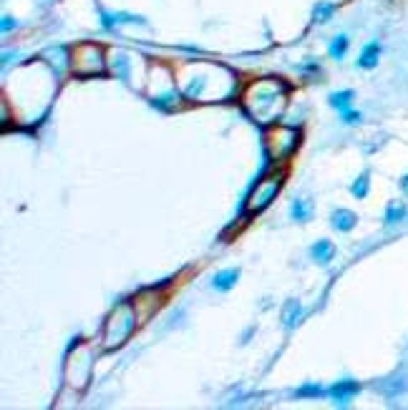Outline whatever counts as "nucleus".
<instances>
[{
  "mask_svg": "<svg viewBox=\"0 0 408 410\" xmlns=\"http://www.w3.org/2000/svg\"><path fill=\"white\" fill-rule=\"evenodd\" d=\"M146 93H149V101L154 103L156 109L174 111L177 106H179V98H181L174 68L164 66V63L151 66L149 81H146Z\"/></svg>",
  "mask_w": 408,
  "mask_h": 410,
  "instance_id": "nucleus-4",
  "label": "nucleus"
},
{
  "mask_svg": "<svg viewBox=\"0 0 408 410\" xmlns=\"http://www.w3.org/2000/svg\"><path fill=\"white\" fill-rule=\"evenodd\" d=\"M91 370H94V345L78 340L66 360V385L76 392L86 390L91 383Z\"/></svg>",
  "mask_w": 408,
  "mask_h": 410,
  "instance_id": "nucleus-7",
  "label": "nucleus"
},
{
  "mask_svg": "<svg viewBox=\"0 0 408 410\" xmlns=\"http://www.w3.org/2000/svg\"><path fill=\"white\" fill-rule=\"evenodd\" d=\"M108 71L106 66V51L98 43H76L71 48V73L78 79H94V76H103Z\"/></svg>",
  "mask_w": 408,
  "mask_h": 410,
  "instance_id": "nucleus-6",
  "label": "nucleus"
},
{
  "mask_svg": "<svg viewBox=\"0 0 408 410\" xmlns=\"http://www.w3.org/2000/svg\"><path fill=\"white\" fill-rule=\"evenodd\" d=\"M139 325H141V322H139L134 300L119 302V305L108 312L106 322H103L101 338H98V348H101L103 352L119 350V348H124V345L132 340L134 330H136Z\"/></svg>",
  "mask_w": 408,
  "mask_h": 410,
  "instance_id": "nucleus-3",
  "label": "nucleus"
},
{
  "mask_svg": "<svg viewBox=\"0 0 408 410\" xmlns=\"http://www.w3.org/2000/svg\"><path fill=\"white\" fill-rule=\"evenodd\" d=\"M174 73L181 98L189 103L227 101L237 88V76L222 63H212V60H184Z\"/></svg>",
  "mask_w": 408,
  "mask_h": 410,
  "instance_id": "nucleus-1",
  "label": "nucleus"
},
{
  "mask_svg": "<svg viewBox=\"0 0 408 410\" xmlns=\"http://www.w3.org/2000/svg\"><path fill=\"white\" fill-rule=\"evenodd\" d=\"M164 305V292L162 290H141L134 297V308H136L139 322H146L156 310Z\"/></svg>",
  "mask_w": 408,
  "mask_h": 410,
  "instance_id": "nucleus-9",
  "label": "nucleus"
},
{
  "mask_svg": "<svg viewBox=\"0 0 408 410\" xmlns=\"http://www.w3.org/2000/svg\"><path fill=\"white\" fill-rule=\"evenodd\" d=\"M15 25H18V23H15V20H11V15H6V18H3V33H8V30L15 28Z\"/></svg>",
  "mask_w": 408,
  "mask_h": 410,
  "instance_id": "nucleus-24",
  "label": "nucleus"
},
{
  "mask_svg": "<svg viewBox=\"0 0 408 410\" xmlns=\"http://www.w3.org/2000/svg\"><path fill=\"white\" fill-rule=\"evenodd\" d=\"M401 192H403V194H406V197H408V174H406V176H403V179H401Z\"/></svg>",
  "mask_w": 408,
  "mask_h": 410,
  "instance_id": "nucleus-25",
  "label": "nucleus"
},
{
  "mask_svg": "<svg viewBox=\"0 0 408 410\" xmlns=\"http://www.w3.org/2000/svg\"><path fill=\"white\" fill-rule=\"evenodd\" d=\"M282 184H285V166H275L272 171H267L253 187L250 197H247L245 214H260V211L267 209L275 201L277 194H280Z\"/></svg>",
  "mask_w": 408,
  "mask_h": 410,
  "instance_id": "nucleus-8",
  "label": "nucleus"
},
{
  "mask_svg": "<svg viewBox=\"0 0 408 410\" xmlns=\"http://www.w3.org/2000/svg\"><path fill=\"white\" fill-rule=\"evenodd\" d=\"M295 395L298 398H320V395H325V390L320 385H302Z\"/></svg>",
  "mask_w": 408,
  "mask_h": 410,
  "instance_id": "nucleus-22",
  "label": "nucleus"
},
{
  "mask_svg": "<svg viewBox=\"0 0 408 410\" xmlns=\"http://www.w3.org/2000/svg\"><path fill=\"white\" fill-rule=\"evenodd\" d=\"M300 128L288 126V124H272L264 128V154L272 166H285L300 146Z\"/></svg>",
  "mask_w": 408,
  "mask_h": 410,
  "instance_id": "nucleus-5",
  "label": "nucleus"
},
{
  "mask_svg": "<svg viewBox=\"0 0 408 410\" xmlns=\"http://www.w3.org/2000/svg\"><path fill=\"white\" fill-rule=\"evenodd\" d=\"M406 214H408L406 204H401V201H390V204L385 206V217H383L385 227H390V224L403 222V219H406Z\"/></svg>",
  "mask_w": 408,
  "mask_h": 410,
  "instance_id": "nucleus-16",
  "label": "nucleus"
},
{
  "mask_svg": "<svg viewBox=\"0 0 408 410\" xmlns=\"http://www.w3.org/2000/svg\"><path fill=\"white\" fill-rule=\"evenodd\" d=\"M358 224V214L350 209H333L331 211V227L338 232H350Z\"/></svg>",
  "mask_w": 408,
  "mask_h": 410,
  "instance_id": "nucleus-11",
  "label": "nucleus"
},
{
  "mask_svg": "<svg viewBox=\"0 0 408 410\" xmlns=\"http://www.w3.org/2000/svg\"><path fill=\"white\" fill-rule=\"evenodd\" d=\"M333 252H336V249H333V242L331 239H320V242L312 244L310 257L318 262V265H328V262L333 260Z\"/></svg>",
  "mask_w": 408,
  "mask_h": 410,
  "instance_id": "nucleus-14",
  "label": "nucleus"
},
{
  "mask_svg": "<svg viewBox=\"0 0 408 410\" xmlns=\"http://www.w3.org/2000/svg\"><path fill=\"white\" fill-rule=\"evenodd\" d=\"M310 211H312V206H310V201H305V199H295L293 204H290V214H293L295 222H307V219H310Z\"/></svg>",
  "mask_w": 408,
  "mask_h": 410,
  "instance_id": "nucleus-20",
  "label": "nucleus"
},
{
  "mask_svg": "<svg viewBox=\"0 0 408 410\" xmlns=\"http://www.w3.org/2000/svg\"><path fill=\"white\" fill-rule=\"evenodd\" d=\"M242 109L255 124L260 126H272L280 124L290 103V86L282 79H255L242 91Z\"/></svg>",
  "mask_w": 408,
  "mask_h": 410,
  "instance_id": "nucleus-2",
  "label": "nucleus"
},
{
  "mask_svg": "<svg viewBox=\"0 0 408 410\" xmlns=\"http://www.w3.org/2000/svg\"><path fill=\"white\" fill-rule=\"evenodd\" d=\"M360 119H363V116L358 114V111H340V121L343 124H345V126H353V124H360Z\"/></svg>",
  "mask_w": 408,
  "mask_h": 410,
  "instance_id": "nucleus-23",
  "label": "nucleus"
},
{
  "mask_svg": "<svg viewBox=\"0 0 408 410\" xmlns=\"http://www.w3.org/2000/svg\"><path fill=\"white\" fill-rule=\"evenodd\" d=\"M353 91H336V93H331V98H328V103H331L336 111H348L350 103H353Z\"/></svg>",
  "mask_w": 408,
  "mask_h": 410,
  "instance_id": "nucleus-17",
  "label": "nucleus"
},
{
  "mask_svg": "<svg viewBox=\"0 0 408 410\" xmlns=\"http://www.w3.org/2000/svg\"><path fill=\"white\" fill-rule=\"evenodd\" d=\"M345 53H348V36H336L331 41V46H328V55L333 60H343Z\"/></svg>",
  "mask_w": 408,
  "mask_h": 410,
  "instance_id": "nucleus-19",
  "label": "nucleus"
},
{
  "mask_svg": "<svg viewBox=\"0 0 408 410\" xmlns=\"http://www.w3.org/2000/svg\"><path fill=\"white\" fill-rule=\"evenodd\" d=\"M378 58H381V43L378 41H371L366 46V48L360 51L358 55V66L366 68V71H371V68L378 66Z\"/></svg>",
  "mask_w": 408,
  "mask_h": 410,
  "instance_id": "nucleus-12",
  "label": "nucleus"
},
{
  "mask_svg": "<svg viewBox=\"0 0 408 410\" xmlns=\"http://www.w3.org/2000/svg\"><path fill=\"white\" fill-rule=\"evenodd\" d=\"M237 279H240V272L237 270H222L212 277V287H215L217 292H229L234 284H237Z\"/></svg>",
  "mask_w": 408,
  "mask_h": 410,
  "instance_id": "nucleus-13",
  "label": "nucleus"
},
{
  "mask_svg": "<svg viewBox=\"0 0 408 410\" xmlns=\"http://www.w3.org/2000/svg\"><path fill=\"white\" fill-rule=\"evenodd\" d=\"M360 390V385L355 381H338L336 385L328 390V395L333 398V403L338 405H348L355 398V392Z\"/></svg>",
  "mask_w": 408,
  "mask_h": 410,
  "instance_id": "nucleus-10",
  "label": "nucleus"
},
{
  "mask_svg": "<svg viewBox=\"0 0 408 410\" xmlns=\"http://www.w3.org/2000/svg\"><path fill=\"white\" fill-rule=\"evenodd\" d=\"M300 317H302L300 302L290 300L288 305H285V312H282V322H285V327H288V330H293V327L300 322Z\"/></svg>",
  "mask_w": 408,
  "mask_h": 410,
  "instance_id": "nucleus-15",
  "label": "nucleus"
},
{
  "mask_svg": "<svg viewBox=\"0 0 408 410\" xmlns=\"http://www.w3.org/2000/svg\"><path fill=\"white\" fill-rule=\"evenodd\" d=\"M368 192H371V174L363 171V174H360L358 179L350 184V194H353L355 199H366Z\"/></svg>",
  "mask_w": 408,
  "mask_h": 410,
  "instance_id": "nucleus-18",
  "label": "nucleus"
},
{
  "mask_svg": "<svg viewBox=\"0 0 408 410\" xmlns=\"http://www.w3.org/2000/svg\"><path fill=\"white\" fill-rule=\"evenodd\" d=\"M333 15H336V6L333 3H318V6L312 8V20L315 23H328Z\"/></svg>",
  "mask_w": 408,
  "mask_h": 410,
  "instance_id": "nucleus-21",
  "label": "nucleus"
}]
</instances>
